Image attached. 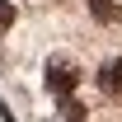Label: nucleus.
Returning <instances> with one entry per match:
<instances>
[{
  "label": "nucleus",
  "instance_id": "nucleus-4",
  "mask_svg": "<svg viewBox=\"0 0 122 122\" xmlns=\"http://www.w3.org/2000/svg\"><path fill=\"white\" fill-rule=\"evenodd\" d=\"M61 117L66 122H85V103L80 99H61Z\"/></svg>",
  "mask_w": 122,
  "mask_h": 122
},
{
  "label": "nucleus",
  "instance_id": "nucleus-3",
  "mask_svg": "<svg viewBox=\"0 0 122 122\" xmlns=\"http://www.w3.org/2000/svg\"><path fill=\"white\" fill-rule=\"evenodd\" d=\"M89 14L99 19V24H117V19H122V5H117V0H89Z\"/></svg>",
  "mask_w": 122,
  "mask_h": 122
},
{
  "label": "nucleus",
  "instance_id": "nucleus-5",
  "mask_svg": "<svg viewBox=\"0 0 122 122\" xmlns=\"http://www.w3.org/2000/svg\"><path fill=\"white\" fill-rule=\"evenodd\" d=\"M10 24H14V5H10V0H0V33L10 28Z\"/></svg>",
  "mask_w": 122,
  "mask_h": 122
},
{
  "label": "nucleus",
  "instance_id": "nucleus-2",
  "mask_svg": "<svg viewBox=\"0 0 122 122\" xmlns=\"http://www.w3.org/2000/svg\"><path fill=\"white\" fill-rule=\"evenodd\" d=\"M99 89L108 99H122V56H113V61L99 66Z\"/></svg>",
  "mask_w": 122,
  "mask_h": 122
},
{
  "label": "nucleus",
  "instance_id": "nucleus-1",
  "mask_svg": "<svg viewBox=\"0 0 122 122\" xmlns=\"http://www.w3.org/2000/svg\"><path fill=\"white\" fill-rule=\"evenodd\" d=\"M80 85V66L75 61H66V56H52L47 61V89L56 94V99H71Z\"/></svg>",
  "mask_w": 122,
  "mask_h": 122
}]
</instances>
